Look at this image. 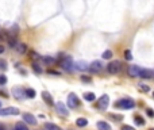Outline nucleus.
<instances>
[{
	"mask_svg": "<svg viewBox=\"0 0 154 130\" xmlns=\"http://www.w3.org/2000/svg\"><path fill=\"white\" fill-rule=\"evenodd\" d=\"M124 59L127 61H131L132 60V56H131V52L130 50H124Z\"/></svg>",
	"mask_w": 154,
	"mask_h": 130,
	"instance_id": "nucleus-27",
	"label": "nucleus"
},
{
	"mask_svg": "<svg viewBox=\"0 0 154 130\" xmlns=\"http://www.w3.org/2000/svg\"><path fill=\"white\" fill-rule=\"evenodd\" d=\"M101 57H103L104 60L112 59V52H111V50H104V52H103V54H101Z\"/></svg>",
	"mask_w": 154,
	"mask_h": 130,
	"instance_id": "nucleus-21",
	"label": "nucleus"
},
{
	"mask_svg": "<svg viewBox=\"0 0 154 130\" xmlns=\"http://www.w3.org/2000/svg\"><path fill=\"white\" fill-rule=\"evenodd\" d=\"M45 127L47 130H62L60 126H57L56 123H50V122H47V123H45Z\"/></svg>",
	"mask_w": 154,
	"mask_h": 130,
	"instance_id": "nucleus-18",
	"label": "nucleus"
},
{
	"mask_svg": "<svg viewBox=\"0 0 154 130\" xmlns=\"http://www.w3.org/2000/svg\"><path fill=\"white\" fill-rule=\"evenodd\" d=\"M141 71H142V68H139L138 65H130V68H128V75L131 77H139Z\"/></svg>",
	"mask_w": 154,
	"mask_h": 130,
	"instance_id": "nucleus-9",
	"label": "nucleus"
},
{
	"mask_svg": "<svg viewBox=\"0 0 154 130\" xmlns=\"http://www.w3.org/2000/svg\"><path fill=\"white\" fill-rule=\"evenodd\" d=\"M3 52H4V46H3V45H0V54L3 53Z\"/></svg>",
	"mask_w": 154,
	"mask_h": 130,
	"instance_id": "nucleus-34",
	"label": "nucleus"
},
{
	"mask_svg": "<svg viewBox=\"0 0 154 130\" xmlns=\"http://www.w3.org/2000/svg\"><path fill=\"white\" fill-rule=\"evenodd\" d=\"M89 69L92 72H95V73H99V72H101L104 69V65H103L101 61H93V63L89 65Z\"/></svg>",
	"mask_w": 154,
	"mask_h": 130,
	"instance_id": "nucleus-8",
	"label": "nucleus"
},
{
	"mask_svg": "<svg viewBox=\"0 0 154 130\" xmlns=\"http://www.w3.org/2000/svg\"><path fill=\"white\" fill-rule=\"evenodd\" d=\"M0 106H1V103H0Z\"/></svg>",
	"mask_w": 154,
	"mask_h": 130,
	"instance_id": "nucleus-37",
	"label": "nucleus"
},
{
	"mask_svg": "<svg viewBox=\"0 0 154 130\" xmlns=\"http://www.w3.org/2000/svg\"><path fill=\"white\" fill-rule=\"evenodd\" d=\"M122 130H135L132 126H128V125H123L122 126Z\"/></svg>",
	"mask_w": 154,
	"mask_h": 130,
	"instance_id": "nucleus-32",
	"label": "nucleus"
},
{
	"mask_svg": "<svg viewBox=\"0 0 154 130\" xmlns=\"http://www.w3.org/2000/svg\"><path fill=\"white\" fill-rule=\"evenodd\" d=\"M76 125L79 126V127H85V126L88 125V119H87V118H77Z\"/></svg>",
	"mask_w": 154,
	"mask_h": 130,
	"instance_id": "nucleus-15",
	"label": "nucleus"
},
{
	"mask_svg": "<svg viewBox=\"0 0 154 130\" xmlns=\"http://www.w3.org/2000/svg\"><path fill=\"white\" fill-rule=\"evenodd\" d=\"M56 106H57V111L61 114L62 117H68V115H69L68 108H66V106L62 103V102H57V104H56Z\"/></svg>",
	"mask_w": 154,
	"mask_h": 130,
	"instance_id": "nucleus-10",
	"label": "nucleus"
},
{
	"mask_svg": "<svg viewBox=\"0 0 154 130\" xmlns=\"http://www.w3.org/2000/svg\"><path fill=\"white\" fill-rule=\"evenodd\" d=\"M23 119H24V122L26 123H30V125H37V119H35V117L33 115V114H30V112H24L23 114Z\"/></svg>",
	"mask_w": 154,
	"mask_h": 130,
	"instance_id": "nucleus-11",
	"label": "nucleus"
},
{
	"mask_svg": "<svg viewBox=\"0 0 154 130\" xmlns=\"http://www.w3.org/2000/svg\"><path fill=\"white\" fill-rule=\"evenodd\" d=\"M19 108L16 107H7V108H0V115L5 117V115H18Z\"/></svg>",
	"mask_w": 154,
	"mask_h": 130,
	"instance_id": "nucleus-4",
	"label": "nucleus"
},
{
	"mask_svg": "<svg viewBox=\"0 0 154 130\" xmlns=\"http://www.w3.org/2000/svg\"><path fill=\"white\" fill-rule=\"evenodd\" d=\"M135 103H134V100L130 98H124V99H120L119 102L115 103V107H119V108H123V110H131L134 108Z\"/></svg>",
	"mask_w": 154,
	"mask_h": 130,
	"instance_id": "nucleus-2",
	"label": "nucleus"
},
{
	"mask_svg": "<svg viewBox=\"0 0 154 130\" xmlns=\"http://www.w3.org/2000/svg\"><path fill=\"white\" fill-rule=\"evenodd\" d=\"M97 130H112V129L106 121H99L97 122Z\"/></svg>",
	"mask_w": 154,
	"mask_h": 130,
	"instance_id": "nucleus-14",
	"label": "nucleus"
},
{
	"mask_svg": "<svg viewBox=\"0 0 154 130\" xmlns=\"http://www.w3.org/2000/svg\"><path fill=\"white\" fill-rule=\"evenodd\" d=\"M26 95H27V98H30V99H33V98H35V95H37V92L33 88H28V90H26Z\"/></svg>",
	"mask_w": 154,
	"mask_h": 130,
	"instance_id": "nucleus-22",
	"label": "nucleus"
},
{
	"mask_svg": "<svg viewBox=\"0 0 154 130\" xmlns=\"http://www.w3.org/2000/svg\"><path fill=\"white\" fill-rule=\"evenodd\" d=\"M12 95L16 99H24L27 96L26 90H23V88H20V87H14L12 88Z\"/></svg>",
	"mask_w": 154,
	"mask_h": 130,
	"instance_id": "nucleus-7",
	"label": "nucleus"
},
{
	"mask_svg": "<svg viewBox=\"0 0 154 130\" xmlns=\"http://www.w3.org/2000/svg\"><path fill=\"white\" fill-rule=\"evenodd\" d=\"M153 96H154V92H153Z\"/></svg>",
	"mask_w": 154,
	"mask_h": 130,
	"instance_id": "nucleus-36",
	"label": "nucleus"
},
{
	"mask_svg": "<svg viewBox=\"0 0 154 130\" xmlns=\"http://www.w3.org/2000/svg\"><path fill=\"white\" fill-rule=\"evenodd\" d=\"M138 87H139V90H141V91H143V92H149V91H150L149 85H146V84H139V85H138Z\"/></svg>",
	"mask_w": 154,
	"mask_h": 130,
	"instance_id": "nucleus-28",
	"label": "nucleus"
},
{
	"mask_svg": "<svg viewBox=\"0 0 154 130\" xmlns=\"http://www.w3.org/2000/svg\"><path fill=\"white\" fill-rule=\"evenodd\" d=\"M0 69H1V71H5V69H7V63H5L4 60H0Z\"/></svg>",
	"mask_w": 154,
	"mask_h": 130,
	"instance_id": "nucleus-29",
	"label": "nucleus"
},
{
	"mask_svg": "<svg viewBox=\"0 0 154 130\" xmlns=\"http://www.w3.org/2000/svg\"><path fill=\"white\" fill-rule=\"evenodd\" d=\"M120 69H122L120 61H111V63L107 65V71H108V73H111V75H118L119 72H120Z\"/></svg>",
	"mask_w": 154,
	"mask_h": 130,
	"instance_id": "nucleus-3",
	"label": "nucleus"
},
{
	"mask_svg": "<svg viewBox=\"0 0 154 130\" xmlns=\"http://www.w3.org/2000/svg\"><path fill=\"white\" fill-rule=\"evenodd\" d=\"M68 106L71 108H76L80 106V100H79V98H77L76 94H71L68 96Z\"/></svg>",
	"mask_w": 154,
	"mask_h": 130,
	"instance_id": "nucleus-5",
	"label": "nucleus"
},
{
	"mask_svg": "<svg viewBox=\"0 0 154 130\" xmlns=\"http://www.w3.org/2000/svg\"><path fill=\"white\" fill-rule=\"evenodd\" d=\"M149 130H154V129H149Z\"/></svg>",
	"mask_w": 154,
	"mask_h": 130,
	"instance_id": "nucleus-35",
	"label": "nucleus"
},
{
	"mask_svg": "<svg viewBox=\"0 0 154 130\" xmlns=\"http://www.w3.org/2000/svg\"><path fill=\"white\" fill-rule=\"evenodd\" d=\"M84 99L88 100V102H93L96 99V95L93 94V92H84Z\"/></svg>",
	"mask_w": 154,
	"mask_h": 130,
	"instance_id": "nucleus-16",
	"label": "nucleus"
},
{
	"mask_svg": "<svg viewBox=\"0 0 154 130\" xmlns=\"http://www.w3.org/2000/svg\"><path fill=\"white\" fill-rule=\"evenodd\" d=\"M41 61L43 64H46V65H52V64L56 61V60L53 59V57H49V56H43L42 59H41Z\"/></svg>",
	"mask_w": 154,
	"mask_h": 130,
	"instance_id": "nucleus-17",
	"label": "nucleus"
},
{
	"mask_svg": "<svg viewBox=\"0 0 154 130\" xmlns=\"http://www.w3.org/2000/svg\"><path fill=\"white\" fill-rule=\"evenodd\" d=\"M108 104H110L108 95H103V96L99 99V102H97V107L100 108V110H106V108L108 107Z\"/></svg>",
	"mask_w": 154,
	"mask_h": 130,
	"instance_id": "nucleus-6",
	"label": "nucleus"
},
{
	"mask_svg": "<svg viewBox=\"0 0 154 130\" xmlns=\"http://www.w3.org/2000/svg\"><path fill=\"white\" fill-rule=\"evenodd\" d=\"M81 81H84V83H91L92 79H91L89 76H81Z\"/></svg>",
	"mask_w": 154,
	"mask_h": 130,
	"instance_id": "nucleus-31",
	"label": "nucleus"
},
{
	"mask_svg": "<svg viewBox=\"0 0 154 130\" xmlns=\"http://www.w3.org/2000/svg\"><path fill=\"white\" fill-rule=\"evenodd\" d=\"M33 69H34V72H35V73H38V75H41V73H42V68H41L37 63L33 64Z\"/></svg>",
	"mask_w": 154,
	"mask_h": 130,
	"instance_id": "nucleus-24",
	"label": "nucleus"
},
{
	"mask_svg": "<svg viewBox=\"0 0 154 130\" xmlns=\"http://www.w3.org/2000/svg\"><path fill=\"white\" fill-rule=\"evenodd\" d=\"M146 114H147L149 117H154V112H153V110H150V108H147V110H146Z\"/></svg>",
	"mask_w": 154,
	"mask_h": 130,
	"instance_id": "nucleus-33",
	"label": "nucleus"
},
{
	"mask_svg": "<svg viewBox=\"0 0 154 130\" xmlns=\"http://www.w3.org/2000/svg\"><path fill=\"white\" fill-rule=\"evenodd\" d=\"M7 83V77L4 75H0V85H4Z\"/></svg>",
	"mask_w": 154,
	"mask_h": 130,
	"instance_id": "nucleus-30",
	"label": "nucleus"
},
{
	"mask_svg": "<svg viewBox=\"0 0 154 130\" xmlns=\"http://www.w3.org/2000/svg\"><path fill=\"white\" fill-rule=\"evenodd\" d=\"M88 65L87 63H83V61H79V63L76 64V69H79V71H83V69H88Z\"/></svg>",
	"mask_w": 154,
	"mask_h": 130,
	"instance_id": "nucleus-20",
	"label": "nucleus"
},
{
	"mask_svg": "<svg viewBox=\"0 0 154 130\" xmlns=\"http://www.w3.org/2000/svg\"><path fill=\"white\" fill-rule=\"evenodd\" d=\"M42 98H43V100L46 102V104H49V106H52V104L54 103V102H53V98H52V95L49 94L47 91H43V92H42Z\"/></svg>",
	"mask_w": 154,
	"mask_h": 130,
	"instance_id": "nucleus-13",
	"label": "nucleus"
},
{
	"mask_svg": "<svg viewBox=\"0 0 154 130\" xmlns=\"http://www.w3.org/2000/svg\"><path fill=\"white\" fill-rule=\"evenodd\" d=\"M15 130H28V129H27V126L24 125V123H22V122H18V123L15 125Z\"/></svg>",
	"mask_w": 154,
	"mask_h": 130,
	"instance_id": "nucleus-23",
	"label": "nucleus"
},
{
	"mask_svg": "<svg viewBox=\"0 0 154 130\" xmlns=\"http://www.w3.org/2000/svg\"><path fill=\"white\" fill-rule=\"evenodd\" d=\"M16 49H18L19 54H24L27 52V45L26 44H19V45L16 46Z\"/></svg>",
	"mask_w": 154,
	"mask_h": 130,
	"instance_id": "nucleus-19",
	"label": "nucleus"
},
{
	"mask_svg": "<svg viewBox=\"0 0 154 130\" xmlns=\"http://www.w3.org/2000/svg\"><path fill=\"white\" fill-rule=\"evenodd\" d=\"M58 60H60V65L62 67V69H65V71H72L73 69V60H72L71 56H68L65 53H60Z\"/></svg>",
	"mask_w": 154,
	"mask_h": 130,
	"instance_id": "nucleus-1",
	"label": "nucleus"
},
{
	"mask_svg": "<svg viewBox=\"0 0 154 130\" xmlns=\"http://www.w3.org/2000/svg\"><path fill=\"white\" fill-rule=\"evenodd\" d=\"M135 123L136 125H139V126H143L145 125V119H143L142 117H138V115H136L135 117Z\"/></svg>",
	"mask_w": 154,
	"mask_h": 130,
	"instance_id": "nucleus-25",
	"label": "nucleus"
},
{
	"mask_svg": "<svg viewBox=\"0 0 154 130\" xmlns=\"http://www.w3.org/2000/svg\"><path fill=\"white\" fill-rule=\"evenodd\" d=\"M30 57H31L33 60H34V61H37V60H41V59H42L39 54L35 53V52H30Z\"/></svg>",
	"mask_w": 154,
	"mask_h": 130,
	"instance_id": "nucleus-26",
	"label": "nucleus"
},
{
	"mask_svg": "<svg viewBox=\"0 0 154 130\" xmlns=\"http://www.w3.org/2000/svg\"><path fill=\"white\" fill-rule=\"evenodd\" d=\"M153 75H154L153 71H150V69H143V68H142L139 77H142V79H151V77H153Z\"/></svg>",
	"mask_w": 154,
	"mask_h": 130,
	"instance_id": "nucleus-12",
	"label": "nucleus"
}]
</instances>
